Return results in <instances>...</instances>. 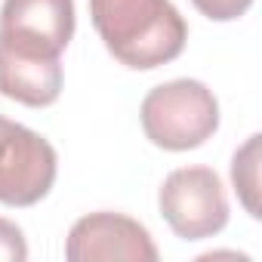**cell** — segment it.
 Returning a JSON list of instances; mask_svg holds the SVG:
<instances>
[{"label":"cell","mask_w":262,"mask_h":262,"mask_svg":"<svg viewBox=\"0 0 262 262\" xmlns=\"http://www.w3.org/2000/svg\"><path fill=\"white\" fill-rule=\"evenodd\" d=\"M59 173L56 148L25 123L0 114V204L34 207L40 204Z\"/></svg>","instance_id":"obj_4"},{"label":"cell","mask_w":262,"mask_h":262,"mask_svg":"<svg viewBox=\"0 0 262 262\" xmlns=\"http://www.w3.org/2000/svg\"><path fill=\"white\" fill-rule=\"evenodd\" d=\"M158 207L182 241H207L228 225V194L219 173L210 167L173 170L158 191Z\"/></svg>","instance_id":"obj_3"},{"label":"cell","mask_w":262,"mask_h":262,"mask_svg":"<svg viewBox=\"0 0 262 262\" xmlns=\"http://www.w3.org/2000/svg\"><path fill=\"white\" fill-rule=\"evenodd\" d=\"M191 4L210 22H234L253 7V0H191Z\"/></svg>","instance_id":"obj_10"},{"label":"cell","mask_w":262,"mask_h":262,"mask_svg":"<svg viewBox=\"0 0 262 262\" xmlns=\"http://www.w3.org/2000/svg\"><path fill=\"white\" fill-rule=\"evenodd\" d=\"M158 256L142 222L111 210L80 216L65 237L68 262H158Z\"/></svg>","instance_id":"obj_6"},{"label":"cell","mask_w":262,"mask_h":262,"mask_svg":"<svg viewBox=\"0 0 262 262\" xmlns=\"http://www.w3.org/2000/svg\"><path fill=\"white\" fill-rule=\"evenodd\" d=\"M139 120L151 145L164 151H191L219 129V99L207 83L179 77L148 90Z\"/></svg>","instance_id":"obj_2"},{"label":"cell","mask_w":262,"mask_h":262,"mask_svg":"<svg viewBox=\"0 0 262 262\" xmlns=\"http://www.w3.org/2000/svg\"><path fill=\"white\" fill-rule=\"evenodd\" d=\"M25 259H28L25 231L13 219L0 216V262H25Z\"/></svg>","instance_id":"obj_9"},{"label":"cell","mask_w":262,"mask_h":262,"mask_svg":"<svg viewBox=\"0 0 262 262\" xmlns=\"http://www.w3.org/2000/svg\"><path fill=\"white\" fill-rule=\"evenodd\" d=\"M62 59H34L0 47V96L28 108H47L62 96Z\"/></svg>","instance_id":"obj_7"},{"label":"cell","mask_w":262,"mask_h":262,"mask_svg":"<svg viewBox=\"0 0 262 262\" xmlns=\"http://www.w3.org/2000/svg\"><path fill=\"white\" fill-rule=\"evenodd\" d=\"M90 19L105 50L133 71L170 65L188 40V25L170 0H90Z\"/></svg>","instance_id":"obj_1"},{"label":"cell","mask_w":262,"mask_h":262,"mask_svg":"<svg viewBox=\"0 0 262 262\" xmlns=\"http://www.w3.org/2000/svg\"><path fill=\"white\" fill-rule=\"evenodd\" d=\"M259 145H262V136L253 133L231 158V185L237 191V201L244 204V210L259 219Z\"/></svg>","instance_id":"obj_8"},{"label":"cell","mask_w":262,"mask_h":262,"mask_svg":"<svg viewBox=\"0 0 262 262\" xmlns=\"http://www.w3.org/2000/svg\"><path fill=\"white\" fill-rule=\"evenodd\" d=\"M74 22V0H4L0 47L34 59H62Z\"/></svg>","instance_id":"obj_5"}]
</instances>
